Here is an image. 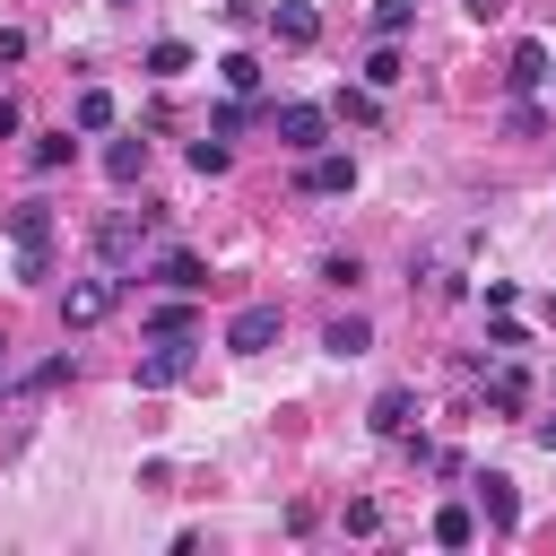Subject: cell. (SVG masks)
<instances>
[{
	"label": "cell",
	"instance_id": "4",
	"mask_svg": "<svg viewBox=\"0 0 556 556\" xmlns=\"http://www.w3.org/2000/svg\"><path fill=\"white\" fill-rule=\"evenodd\" d=\"M321 139H330V113H321V104H278V148L313 156Z\"/></svg>",
	"mask_w": 556,
	"mask_h": 556
},
{
	"label": "cell",
	"instance_id": "16",
	"mask_svg": "<svg viewBox=\"0 0 556 556\" xmlns=\"http://www.w3.org/2000/svg\"><path fill=\"white\" fill-rule=\"evenodd\" d=\"M400 70H408V61H400V43L382 35V43L365 52V87H400Z\"/></svg>",
	"mask_w": 556,
	"mask_h": 556
},
{
	"label": "cell",
	"instance_id": "32",
	"mask_svg": "<svg viewBox=\"0 0 556 556\" xmlns=\"http://www.w3.org/2000/svg\"><path fill=\"white\" fill-rule=\"evenodd\" d=\"M9 130H17V96H0V139H9Z\"/></svg>",
	"mask_w": 556,
	"mask_h": 556
},
{
	"label": "cell",
	"instance_id": "8",
	"mask_svg": "<svg viewBox=\"0 0 556 556\" xmlns=\"http://www.w3.org/2000/svg\"><path fill=\"white\" fill-rule=\"evenodd\" d=\"M469 486H478V513H486L495 530H521V495H513V478H504V469H478Z\"/></svg>",
	"mask_w": 556,
	"mask_h": 556
},
{
	"label": "cell",
	"instance_id": "29",
	"mask_svg": "<svg viewBox=\"0 0 556 556\" xmlns=\"http://www.w3.org/2000/svg\"><path fill=\"white\" fill-rule=\"evenodd\" d=\"M52 382H70V356H43V365L26 374V391H52Z\"/></svg>",
	"mask_w": 556,
	"mask_h": 556
},
{
	"label": "cell",
	"instance_id": "13",
	"mask_svg": "<svg viewBox=\"0 0 556 556\" xmlns=\"http://www.w3.org/2000/svg\"><path fill=\"white\" fill-rule=\"evenodd\" d=\"M104 174H113V191H130V182L148 174V139H113V148H104Z\"/></svg>",
	"mask_w": 556,
	"mask_h": 556
},
{
	"label": "cell",
	"instance_id": "5",
	"mask_svg": "<svg viewBox=\"0 0 556 556\" xmlns=\"http://www.w3.org/2000/svg\"><path fill=\"white\" fill-rule=\"evenodd\" d=\"M304 191H313V200H348V191H356V156L313 148V156H304Z\"/></svg>",
	"mask_w": 556,
	"mask_h": 556
},
{
	"label": "cell",
	"instance_id": "1",
	"mask_svg": "<svg viewBox=\"0 0 556 556\" xmlns=\"http://www.w3.org/2000/svg\"><path fill=\"white\" fill-rule=\"evenodd\" d=\"M9 243H17V278H52V208L43 200H17L9 208Z\"/></svg>",
	"mask_w": 556,
	"mask_h": 556
},
{
	"label": "cell",
	"instance_id": "18",
	"mask_svg": "<svg viewBox=\"0 0 556 556\" xmlns=\"http://www.w3.org/2000/svg\"><path fill=\"white\" fill-rule=\"evenodd\" d=\"M217 78H226L235 96H261V61H252V52H226V61H217Z\"/></svg>",
	"mask_w": 556,
	"mask_h": 556
},
{
	"label": "cell",
	"instance_id": "30",
	"mask_svg": "<svg viewBox=\"0 0 556 556\" xmlns=\"http://www.w3.org/2000/svg\"><path fill=\"white\" fill-rule=\"evenodd\" d=\"M9 61H26V35H17V26H0V70H9Z\"/></svg>",
	"mask_w": 556,
	"mask_h": 556
},
{
	"label": "cell",
	"instance_id": "17",
	"mask_svg": "<svg viewBox=\"0 0 556 556\" xmlns=\"http://www.w3.org/2000/svg\"><path fill=\"white\" fill-rule=\"evenodd\" d=\"M182 70H191V43H174V35L148 43V78H182Z\"/></svg>",
	"mask_w": 556,
	"mask_h": 556
},
{
	"label": "cell",
	"instance_id": "28",
	"mask_svg": "<svg viewBox=\"0 0 556 556\" xmlns=\"http://www.w3.org/2000/svg\"><path fill=\"white\" fill-rule=\"evenodd\" d=\"M321 278H330V287H356L365 269H356V252H330V261H321Z\"/></svg>",
	"mask_w": 556,
	"mask_h": 556
},
{
	"label": "cell",
	"instance_id": "3",
	"mask_svg": "<svg viewBox=\"0 0 556 556\" xmlns=\"http://www.w3.org/2000/svg\"><path fill=\"white\" fill-rule=\"evenodd\" d=\"M191 374V330H174V339H156V356H139V391H174Z\"/></svg>",
	"mask_w": 556,
	"mask_h": 556
},
{
	"label": "cell",
	"instance_id": "25",
	"mask_svg": "<svg viewBox=\"0 0 556 556\" xmlns=\"http://www.w3.org/2000/svg\"><path fill=\"white\" fill-rule=\"evenodd\" d=\"M504 130H513V139H539V130H547V113H539V104H530V96H521V104H513V113H504Z\"/></svg>",
	"mask_w": 556,
	"mask_h": 556
},
{
	"label": "cell",
	"instance_id": "26",
	"mask_svg": "<svg viewBox=\"0 0 556 556\" xmlns=\"http://www.w3.org/2000/svg\"><path fill=\"white\" fill-rule=\"evenodd\" d=\"M174 330H191V304H156L148 313V339H174Z\"/></svg>",
	"mask_w": 556,
	"mask_h": 556
},
{
	"label": "cell",
	"instance_id": "23",
	"mask_svg": "<svg viewBox=\"0 0 556 556\" xmlns=\"http://www.w3.org/2000/svg\"><path fill=\"white\" fill-rule=\"evenodd\" d=\"M226 165H235V156H226V139H217V130H208V139H191V174H226Z\"/></svg>",
	"mask_w": 556,
	"mask_h": 556
},
{
	"label": "cell",
	"instance_id": "14",
	"mask_svg": "<svg viewBox=\"0 0 556 556\" xmlns=\"http://www.w3.org/2000/svg\"><path fill=\"white\" fill-rule=\"evenodd\" d=\"M321 348H330V356H365V348H374V321H365V313H339V321L321 330Z\"/></svg>",
	"mask_w": 556,
	"mask_h": 556
},
{
	"label": "cell",
	"instance_id": "15",
	"mask_svg": "<svg viewBox=\"0 0 556 556\" xmlns=\"http://www.w3.org/2000/svg\"><path fill=\"white\" fill-rule=\"evenodd\" d=\"M469 539H478V513L469 504H443L434 513V547H469Z\"/></svg>",
	"mask_w": 556,
	"mask_h": 556
},
{
	"label": "cell",
	"instance_id": "24",
	"mask_svg": "<svg viewBox=\"0 0 556 556\" xmlns=\"http://www.w3.org/2000/svg\"><path fill=\"white\" fill-rule=\"evenodd\" d=\"M330 113H339V122H374V87H339Z\"/></svg>",
	"mask_w": 556,
	"mask_h": 556
},
{
	"label": "cell",
	"instance_id": "6",
	"mask_svg": "<svg viewBox=\"0 0 556 556\" xmlns=\"http://www.w3.org/2000/svg\"><path fill=\"white\" fill-rule=\"evenodd\" d=\"M104 313H113V278H78V287L61 295V321H70V330H96Z\"/></svg>",
	"mask_w": 556,
	"mask_h": 556
},
{
	"label": "cell",
	"instance_id": "31",
	"mask_svg": "<svg viewBox=\"0 0 556 556\" xmlns=\"http://www.w3.org/2000/svg\"><path fill=\"white\" fill-rule=\"evenodd\" d=\"M530 443H539V452H556V417H539V426H530Z\"/></svg>",
	"mask_w": 556,
	"mask_h": 556
},
{
	"label": "cell",
	"instance_id": "7",
	"mask_svg": "<svg viewBox=\"0 0 556 556\" xmlns=\"http://www.w3.org/2000/svg\"><path fill=\"white\" fill-rule=\"evenodd\" d=\"M269 339H278V304H243V313L226 321V348H235V356H261Z\"/></svg>",
	"mask_w": 556,
	"mask_h": 556
},
{
	"label": "cell",
	"instance_id": "10",
	"mask_svg": "<svg viewBox=\"0 0 556 556\" xmlns=\"http://www.w3.org/2000/svg\"><path fill=\"white\" fill-rule=\"evenodd\" d=\"M504 87H513V96L547 87V43H530V35H521V43H513V61H504Z\"/></svg>",
	"mask_w": 556,
	"mask_h": 556
},
{
	"label": "cell",
	"instance_id": "2",
	"mask_svg": "<svg viewBox=\"0 0 556 556\" xmlns=\"http://www.w3.org/2000/svg\"><path fill=\"white\" fill-rule=\"evenodd\" d=\"M148 226H156V208H113V217L96 226V252H104V261H130V252L148 243Z\"/></svg>",
	"mask_w": 556,
	"mask_h": 556
},
{
	"label": "cell",
	"instance_id": "21",
	"mask_svg": "<svg viewBox=\"0 0 556 556\" xmlns=\"http://www.w3.org/2000/svg\"><path fill=\"white\" fill-rule=\"evenodd\" d=\"M78 130H113V96H104V87L78 96Z\"/></svg>",
	"mask_w": 556,
	"mask_h": 556
},
{
	"label": "cell",
	"instance_id": "9",
	"mask_svg": "<svg viewBox=\"0 0 556 556\" xmlns=\"http://www.w3.org/2000/svg\"><path fill=\"white\" fill-rule=\"evenodd\" d=\"M269 35H278V43H295V52H304V43H321V17H313V9H304V0H278V9H269Z\"/></svg>",
	"mask_w": 556,
	"mask_h": 556
},
{
	"label": "cell",
	"instance_id": "11",
	"mask_svg": "<svg viewBox=\"0 0 556 556\" xmlns=\"http://www.w3.org/2000/svg\"><path fill=\"white\" fill-rule=\"evenodd\" d=\"M156 278H165V287H174V295H200V287H208V261H200V252H182V243H174V252H156Z\"/></svg>",
	"mask_w": 556,
	"mask_h": 556
},
{
	"label": "cell",
	"instance_id": "12",
	"mask_svg": "<svg viewBox=\"0 0 556 556\" xmlns=\"http://www.w3.org/2000/svg\"><path fill=\"white\" fill-rule=\"evenodd\" d=\"M408 417H417L408 391H374V434H382V443H408Z\"/></svg>",
	"mask_w": 556,
	"mask_h": 556
},
{
	"label": "cell",
	"instance_id": "19",
	"mask_svg": "<svg viewBox=\"0 0 556 556\" xmlns=\"http://www.w3.org/2000/svg\"><path fill=\"white\" fill-rule=\"evenodd\" d=\"M486 400H495V408H504V417H513V408H521V400H530V382H521V374H513V365H495V374H486Z\"/></svg>",
	"mask_w": 556,
	"mask_h": 556
},
{
	"label": "cell",
	"instance_id": "33",
	"mask_svg": "<svg viewBox=\"0 0 556 556\" xmlns=\"http://www.w3.org/2000/svg\"><path fill=\"white\" fill-rule=\"evenodd\" d=\"M495 9H504V0H469V17H495Z\"/></svg>",
	"mask_w": 556,
	"mask_h": 556
},
{
	"label": "cell",
	"instance_id": "20",
	"mask_svg": "<svg viewBox=\"0 0 556 556\" xmlns=\"http://www.w3.org/2000/svg\"><path fill=\"white\" fill-rule=\"evenodd\" d=\"M408 17H417V0H374V35H391V43H400V35H408Z\"/></svg>",
	"mask_w": 556,
	"mask_h": 556
},
{
	"label": "cell",
	"instance_id": "27",
	"mask_svg": "<svg viewBox=\"0 0 556 556\" xmlns=\"http://www.w3.org/2000/svg\"><path fill=\"white\" fill-rule=\"evenodd\" d=\"M486 348H504V356H513V348H530V330H521L513 313H495V330H486Z\"/></svg>",
	"mask_w": 556,
	"mask_h": 556
},
{
	"label": "cell",
	"instance_id": "22",
	"mask_svg": "<svg viewBox=\"0 0 556 556\" xmlns=\"http://www.w3.org/2000/svg\"><path fill=\"white\" fill-rule=\"evenodd\" d=\"M70 148H78L70 130H52V139H35V174H61V165H70Z\"/></svg>",
	"mask_w": 556,
	"mask_h": 556
}]
</instances>
